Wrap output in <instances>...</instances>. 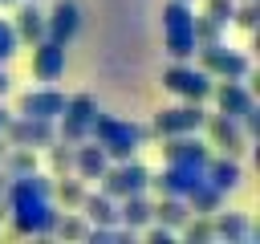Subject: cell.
Returning a JSON list of instances; mask_svg holds the SVG:
<instances>
[{"label":"cell","instance_id":"e575fe53","mask_svg":"<svg viewBox=\"0 0 260 244\" xmlns=\"http://www.w3.org/2000/svg\"><path fill=\"white\" fill-rule=\"evenodd\" d=\"M8 85H12V77H8V69H4V61H0V98L8 94Z\"/></svg>","mask_w":260,"mask_h":244},{"label":"cell","instance_id":"ffe728a7","mask_svg":"<svg viewBox=\"0 0 260 244\" xmlns=\"http://www.w3.org/2000/svg\"><path fill=\"white\" fill-rule=\"evenodd\" d=\"M81 216L89 220V224H118V199L114 195H106V191H85V199H81Z\"/></svg>","mask_w":260,"mask_h":244},{"label":"cell","instance_id":"44dd1931","mask_svg":"<svg viewBox=\"0 0 260 244\" xmlns=\"http://www.w3.org/2000/svg\"><path fill=\"white\" fill-rule=\"evenodd\" d=\"M150 211H154V224H167V228H175V232H179V224L191 216V207H187L183 195H158V203H150Z\"/></svg>","mask_w":260,"mask_h":244},{"label":"cell","instance_id":"7a4b0ae2","mask_svg":"<svg viewBox=\"0 0 260 244\" xmlns=\"http://www.w3.org/2000/svg\"><path fill=\"white\" fill-rule=\"evenodd\" d=\"M89 138L102 142L106 159L110 163H122V159H134L142 142L154 138V126H138V122H122V118H110V114H93L89 122Z\"/></svg>","mask_w":260,"mask_h":244},{"label":"cell","instance_id":"4fadbf2b","mask_svg":"<svg viewBox=\"0 0 260 244\" xmlns=\"http://www.w3.org/2000/svg\"><path fill=\"white\" fill-rule=\"evenodd\" d=\"M81 28V8L73 0H57L53 12H45V37L57 41V45H69Z\"/></svg>","mask_w":260,"mask_h":244},{"label":"cell","instance_id":"d6a6232c","mask_svg":"<svg viewBox=\"0 0 260 244\" xmlns=\"http://www.w3.org/2000/svg\"><path fill=\"white\" fill-rule=\"evenodd\" d=\"M232 12H236V0H207V16H211V20L228 24V20H232Z\"/></svg>","mask_w":260,"mask_h":244},{"label":"cell","instance_id":"8d00e7d4","mask_svg":"<svg viewBox=\"0 0 260 244\" xmlns=\"http://www.w3.org/2000/svg\"><path fill=\"white\" fill-rule=\"evenodd\" d=\"M8 191V175H4V167H0V195Z\"/></svg>","mask_w":260,"mask_h":244},{"label":"cell","instance_id":"ba28073f","mask_svg":"<svg viewBox=\"0 0 260 244\" xmlns=\"http://www.w3.org/2000/svg\"><path fill=\"white\" fill-rule=\"evenodd\" d=\"M199 183H203V167L199 163H167L158 175H150V187L158 195H187Z\"/></svg>","mask_w":260,"mask_h":244},{"label":"cell","instance_id":"4316f807","mask_svg":"<svg viewBox=\"0 0 260 244\" xmlns=\"http://www.w3.org/2000/svg\"><path fill=\"white\" fill-rule=\"evenodd\" d=\"M53 195H57L65 207H81V199H85V183H81V179H69V175H57Z\"/></svg>","mask_w":260,"mask_h":244},{"label":"cell","instance_id":"d6986e66","mask_svg":"<svg viewBox=\"0 0 260 244\" xmlns=\"http://www.w3.org/2000/svg\"><path fill=\"white\" fill-rule=\"evenodd\" d=\"M154 220V211H150V199H146V191H138V195H122V203H118V224H126V228H146Z\"/></svg>","mask_w":260,"mask_h":244},{"label":"cell","instance_id":"d590c367","mask_svg":"<svg viewBox=\"0 0 260 244\" xmlns=\"http://www.w3.org/2000/svg\"><path fill=\"white\" fill-rule=\"evenodd\" d=\"M0 220H8V199L0 195Z\"/></svg>","mask_w":260,"mask_h":244},{"label":"cell","instance_id":"4dcf8cb0","mask_svg":"<svg viewBox=\"0 0 260 244\" xmlns=\"http://www.w3.org/2000/svg\"><path fill=\"white\" fill-rule=\"evenodd\" d=\"M256 20H260V4L256 0H244V4H236V12H232V24H240V28H256Z\"/></svg>","mask_w":260,"mask_h":244},{"label":"cell","instance_id":"277c9868","mask_svg":"<svg viewBox=\"0 0 260 244\" xmlns=\"http://www.w3.org/2000/svg\"><path fill=\"white\" fill-rule=\"evenodd\" d=\"M150 187V171L138 163V159H122V163H110L102 171V191L122 199V195H138Z\"/></svg>","mask_w":260,"mask_h":244},{"label":"cell","instance_id":"9c48e42d","mask_svg":"<svg viewBox=\"0 0 260 244\" xmlns=\"http://www.w3.org/2000/svg\"><path fill=\"white\" fill-rule=\"evenodd\" d=\"M207 118V110L199 102H183V106H171V110H158L154 114V134L167 138V134H187V130H199Z\"/></svg>","mask_w":260,"mask_h":244},{"label":"cell","instance_id":"8992f818","mask_svg":"<svg viewBox=\"0 0 260 244\" xmlns=\"http://www.w3.org/2000/svg\"><path fill=\"white\" fill-rule=\"evenodd\" d=\"M199 53V69H207L211 77H248L252 73V61L244 57V53H236V49H223V41H215V45H199L195 49Z\"/></svg>","mask_w":260,"mask_h":244},{"label":"cell","instance_id":"5b68a950","mask_svg":"<svg viewBox=\"0 0 260 244\" xmlns=\"http://www.w3.org/2000/svg\"><path fill=\"white\" fill-rule=\"evenodd\" d=\"M8 138V146H32V150H45L53 138H57V126L49 118H28V114H12L0 130Z\"/></svg>","mask_w":260,"mask_h":244},{"label":"cell","instance_id":"74e56055","mask_svg":"<svg viewBox=\"0 0 260 244\" xmlns=\"http://www.w3.org/2000/svg\"><path fill=\"white\" fill-rule=\"evenodd\" d=\"M8 118H12V114H8L4 106H0V130H4V122H8Z\"/></svg>","mask_w":260,"mask_h":244},{"label":"cell","instance_id":"3957f363","mask_svg":"<svg viewBox=\"0 0 260 244\" xmlns=\"http://www.w3.org/2000/svg\"><path fill=\"white\" fill-rule=\"evenodd\" d=\"M162 85H167L171 94H179L183 102H203V98H211L215 77H211L207 69H195V65H187V61H175V65L162 73Z\"/></svg>","mask_w":260,"mask_h":244},{"label":"cell","instance_id":"d4e9b609","mask_svg":"<svg viewBox=\"0 0 260 244\" xmlns=\"http://www.w3.org/2000/svg\"><path fill=\"white\" fill-rule=\"evenodd\" d=\"M179 232H183V240H187V244H211V240H215L211 216H195V211L179 224Z\"/></svg>","mask_w":260,"mask_h":244},{"label":"cell","instance_id":"484cf974","mask_svg":"<svg viewBox=\"0 0 260 244\" xmlns=\"http://www.w3.org/2000/svg\"><path fill=\"white\" fill-rule=\"evenodd\" d=\"M45 150H49V171H53V179H57V175H73V142L53 138Z\"/></svg>","mask_w":260,"mask_h":244},{"label":"cell","instance_id":"7c38bea8","mask_svg":"<svg viewBox=\"0 0 260 244\" xmlns=\"http://www.w3.org/2000/svg\"><path fill=\"white\" fill-rule=\"evenodd\" d=\"M162 159L167 163H207L211 159V146L199 138V130H187V134H167L162 138Z\"/></svg>","mask_w":260,"mask_h":244},{"label":"cell","instance_id":"ab89813d","mask_svg":"<svg viewBox=\"0 0 260 244\" xmlns=\"http://www.w3.org/2000/svg\"><path fill=\"white\" fill-rule=\"evenodd\" d=\"M0 4H16V0H0Z\"/></svg>","mask_w":260,"mask_h":244},{"label":"cell","instance_id":"f1b7e54d","mask_svg":"<svg viewBox=\"0 0 260 244\" xmlns=\"http://www.w3.org/2000/svg\"><path fill=\"white\" fill-rule=\"evenodd\" d=\"M219 28H223V24H219V20H211L207 12L191 20V33H195V45H215V41H219Z\"/></svg>","mask_w":260,"mask_h":244},{"label":"cell","instance_id":"9a60e30c","mask_svg":"<svg viewBox=\"0 0 260 244\" xmlns=\"http://www.w3.org/2000/svg\"><path fill=\"white\" fill-rule=\"evenodd\" d=\"M203 179L228 195V191H236V187L244 183V167H240L236 155H219V159H207V163H203Z\"/></svg>","mask_w":260,"mask_h":244},{"label":"cell","instance_id":"2e32d148","mask_svg":"<svg viewBox=\"0 0 260 244\" xmlns=\"http://www.w3.org/2000/svg\"><path fill=\"white\" fill-rule=\"evenodd\" d=\"M106 167H110V159H106L102 142L85 138V142H77V146H73V171H77V179H102V171H106Z\"/></svg>","mask_w":260,"mask_h":244},{"label":"cell","instance_id":"e0dca14e","mask_svg":"<svg viewBox=\"0 0 260 244\" xmlns=\"http://www.w3.org/2000/svg\"><path fill=\"white\" fill-rule=\"evenodd\" d=\"M211 228H215V240H228V244H248L252 240V224L240 211H211Z\"/></svg>","mask_w":260,"mask_h":244},{"label":"cell","instance_id":"ac0fdd59","mask_svg":"<svg viewBox=\"0 0 260 244\" xmlns=\"http://www.w3.org/2000/svg\"><path fill=\"white\" fill-rule=\"evenodd\" d=\"M16 41H24V45H37V41H45V12L37 8V4H20L16 8Z\"/></svg>","mask_w":260,"mask_h":244},{"label":"cell","instance_id":"5bb4252c","mask_svg":"<svg viewBox=\"0 0 260 244\" xmlns=\"http://www.w3.org/2000/svg\"><path fill=\"white\" fill-rule=\"evenodd\" d=\"M32 73H37V81H57L61 73H65V45H57V41H37L32 45Z\"/></svg>","mask_w":260,"mask_h":244},{"label":"cell","instance_id":"836d02e7","mask_svg":"<svg viewBox=\"0 0 260 244\" xmlns=\"http://www.w3.org/2000/svg\"><path fill=\"white\" fill-rule=\"evenodd\" d=\"M146 240H150V244H171V240H175V228L150 220V224H146Z\"/></svg>","mask_w":260,"mask_h":244},{"label":"cell","instance_id":"f546056e","mask_svg":"<svg viewBox=\"0 0 260 244\" xmlns=\"http://www.w3.org/2000/svg\"><path fill=\"white\" fill-rule=\"evenodd\" d=\"M57 138H61V142H73V146H77V142H85V138H89V126H85V122H77V118H65V114H61Z\"/></svg>","mask_w":260,"mask_h":244},{"label":"cell","instance_id":"30bf717a","mask_svg":"<svg viewBox=\"0 0 260 244\" xmlns=\"http://www.w3.org/2000/svg\"><path fill=\"white\" fill-rule=\"evenodd\" d=\"M16 114H28V118H49L57 122L65 114V94L53 89V85H41V89H24L20 102H16Z\"/></svg>","mask_w":260,"mask_h":244},{"label":"cell","instance_id":"1f68e13d","mask_svg":"<svg viewBox=\"0 0 260 244\" xmlns=\"http://www.w3.org/2000/svg\"><path fill=\"white\" fill-rule=\"evenodd\" d=\"M16 45H20V41H16V28H12L8 20H0V61H8V57L16 53Z\"/></svg>","mask_w":260,"mask_h":244},{"label":"cell","instance_id":"6da1fadb","mask_svg":"<svg viewBox=\"0 0 260 244\" xmlns=\"http://www.w3.org/2000/svg\"><path fill=\"white\" fill-rule=\"evenodd\" d=\"M8 220L20 236H53V224H57V207H53V195H41L28 187V179H8Z\"/></svg>","mask_w":260,"mask_h":244},{"label":"cell","instance_id":"8fae6325","mask_svg":"<svg viewBox=\"0 0 260 244\" xmlns=\"http://www.w3.org/2000/svg\"><path fill=\"white\" fill-rule=\"evenodd\" d=\"M211 98H215L219 114H228V118H240V114H248V110L256 106L252 89H248L240 77H219V81L211 85Z\"/></svg>","mask_w":260,"mask_h":244},{"label":"cell","instance_id":"f35d334b","mask_svg":"<svg viewBox=\"0 0 260 244\" xmlns=\"http://www.w3.org/2000/svg\"><path fill=\"white\" fill-rule=\"evenodd\" d=\"M4 150H8V138H4V134H0V159H4Z\"/></svg>","mask_w":260,"mask_h":244},{"label":"cell","instance_id":"cb8c5ba5","mask_svg":"<svg viewBox=\"0 0 260 244\" xmlns=\"http://www.w3.org/2000/svg\"><path fill=\"white\" fill-rule=\"evenodd\" d=\"M85 232H89V220H85L81 211H73V207H65V216L57 211L53 236H61V240H85Z\"/></svg>","mask_w":260,"mask_h":244},{"label":"cell","instance_id":"603a6c76","mask_svg":"<svg viewBox=\"0 0 260 244\" xmlns=\"http://www.w3.org/2000/svg\"><path fill=\"white\" fill-rule=\"evenodd\" d=\"M0 167H4L8 179H20V175L37 171V150H32V146H8L4 159H0Z\"/></svg>","mask_w":260,"mask_h":244},{"label":"cell","instance_id":"83f0119b","mask_svg":"<svg viewBox=\"0 0 260 244\" xmlns=\"http://www.w3.org/2000/svg\"><path fill=\"white\" fill-rule=\"evenodd\" d=\"M93 114H98V102L89 98V94H73V98H65V118H77V122H93Z\"/></svg>","mask_w":260,"mask_h":244},{"label":"cell","instance_id":"7402d4cb","mask_svg":"<svg viewBox=\"0 0 260 244\" xmlns=\"http://www.w3.org/2000/svg\"><path fill=\"white\" fill-rule=\"evenodd\" d=\"M183 199H187V207H191L195 216H211V211H219V207H223V191H219V187H211L207 179H203L199 187H191Z\"/></svg>","mask_w":260,"mask_h":244},{"label":"cell","instance_id":"52a82bcc","mask_svg":"<svg viewBox=\"0 0 260 244\" xmlns=\"http://www.w3.org/2000/svg\"><path fill=\"white\" fill-rule=\"evenodd\" d=\"M203 126H207V146H219L223 155H236V159H240V155L248 150V142H252V138L240 130V122L228 118V114H207Z\"/></svg>","mask_w":260,"mask_h":244}]
</instances>
